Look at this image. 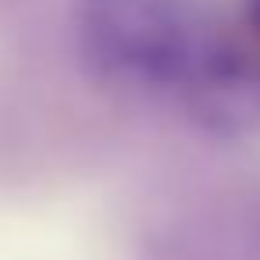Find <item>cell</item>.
I'll return each mask as SVG.
<instances>
[{"label":"cell","mask_w":260,"mask_h":260,"mask_svg":"<svg viewBox=\"0 0 260 260\" xmlns=\"http://www.w3.org/2000/svg\"><path fill=\"white\" fill-rule=\"evenodd\" d=\"M82 40L107 79L182 96L189 107L232 47L207 32L185 0H89Z\"/></svg>","instance_id":"obj_1"}]
</instances>
